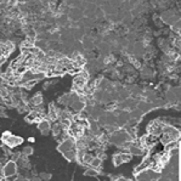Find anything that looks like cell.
<instances>
[{"mask_svg": "<svg viewBox=\"0 0 181 181\" xmlns=\"http://www.w3.org/2000/svg\"><path fill=\"white\" fill-rule=\"evenodd\" d=\"M3 141H4V142H5V143L9 146V147H16V146H18L20 143H22V142H23L22 137L14 136V135H11V133H9V131L4 133Z\"/></svg>", "mask_w": 181, "mask_h": 181, "instance_id": "obj_1", "label": "cell"}, {"mask_svg": "<svg viewBox=\"0 0 181 181\" xmlns=\"http://www.w3.org/2000/svg\"><path fill=\"white\" fill-rule=\"evenodd\" d=\"M38 129L40 130V133H41L43 135H48V134L50 133V130H51V127H50L49 120H46V119L40 120L39 125H38Z\"/></svg>", "mask_w": 181, "mask_h": 181, "instance_id": "obj_2", "label": "cell"}, {"mask_svg": "<svg viewBox=\"0 0 181 181\" xmlns=\"http://www.w3.org/2000/svg\"><path fill=\"white\" fill-rule=\"evenodd\" d=\"M16 173V164L15 162H9L8 165L4 168V174L6 176H10V175H14Z\"/></svg>", "mask_w": 181, "mask_h": 181, "instance_id": "obj_3", "label": "cell"}, {"mask_svg": "<svg viewBox=\"0 0 181 181\" xmlns=\"http://www.w3.org/2000/svg\"><path fill=\"white\" fill-rule=\"evenodd\" d=\"M73 147V141L72 140H66L61 143V146L58 147V151H62V152H67V151H71Z\"/></svg>", "mask_w": 181, "mask_h": 181, "instance_id": "obj_4", "label": "cell"}, {"mask_svg": "<svg viewBox=\"0 0 181 181\" xmlns=\"http://www.w3.org/2000/svg\"><path fill=\"white\" fill-rule=\"evenodd\" d=\"M31 104L33 105V106H40L41 104H43V95L40 94V93H37L32 99H31Z\"/></svg>", "mask_w": 181, "mask_h": 181, "instance_id": "obj_5", "label": "cell"}, {"mask_svg": "<svg viewBox=\"0 0 181 181\" xmlns=\"http://www.w3.org/2000/svg\"><path fill=\"white\" fill-rule=\"evenodd\" d=\"M32 153H33V148H32L31 146L23 148V156H31Z\"/></svg>", "mask_w": 181, "mask_h": 181, "instance_id": "obj_6", "label": "cell"}, {"mask_svg": "<svg viewBox=\"0 0 181 181\" xmlns=\"http://www.w3.org/2000/svg\"><path fill=\"white\" fill-rule=\"evenodd\" d=\"M39 177H40V179H44V180H49V179L51 177V175H50V174H46V173H41Z\"/></svg>", "mask_w": 181, "mask_h": 181, "instance_id": "obj_7", "label": "cell"}, {"mask_svg": "<svg viewBox=\"0 0 181 181\" xmlns=\"http://www.w3.org/2000/svg\"><path fill=\"white\" fill-rule=\"evenodd\" d=\"M100 164H101V160H100V159H97V158H96V159H94V160H91V165H93V166H99Z\"/></svg>", "mask_w": 181, "mask_h": 181, "instance_id": "obj_8", "label": "cell"}, {"mask_svg": "<svg viewBox=\"0 0 181 181\" xmlns=\"http://www.w3.org/2000/svg\"><path fill=\"white\" fill-rule=\"evenodd\" d=\"M96 174H97V173H96L95 170H87V171H86V175H91V176H95Z\"/></svg>", "mask_w": 181, "mask_h": 181, "instance_id": "obj_9", "label": "cell"}, {"mask_svg": "<svg viewBox=\"0 0 181 181\" xmlns=\"http://www.w3.org/2000/svg\"><path fill=\"white\" fill-rule=\"evenodd\" d=\"M2 104H4V100H3V97H2V95H0V105Z\"/></svg>", "mask_w": 181, "mask_h": 181, "instance_id": "obj_10", "label": "cell"}]
</instances>
